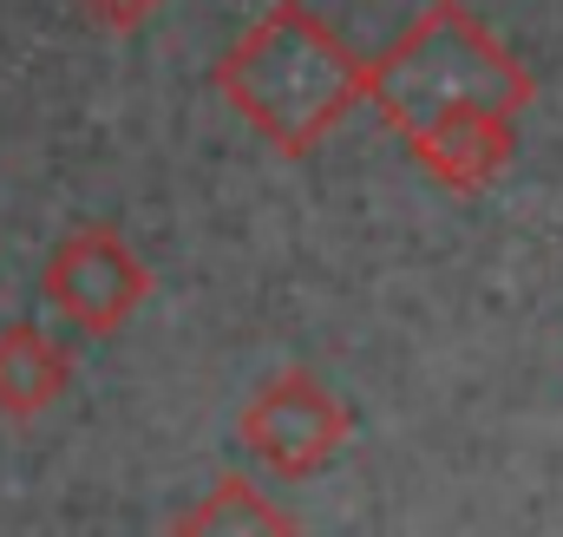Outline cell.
<instances>
[{
  "label": "cell",
  "instance_id": "cell-1",
  "mask_svg": "<svg viewBox=\"0 0 563 537\" xmlns=\"http://www.w3.org/2000/svg\"><path fill=\"white\" fill-rule=\"evenodd\" d=\"M210 86L269 151L308 157L354 106H367V59L308 0H276L223 46Z\"/></svg>",
  "mask_w": 563,
  "mask_h": 537
},
{
  "label": "cell",
  "instance_id": "cell-2",
  "mask_svg": "<svg viewBox=\"0 0 563 537\" xmlns=\"http://www.w3.org/2000/svg\"><path fill=\"white\" fill-rule=\"evenodd\" d=\"M531 99H538L531 66L465 0L420 7L407 33L380 59H367V106L400 138L459 112H525Z\"/></svg>",
  "mask_w": 563,
  "mask_h": 537
},
{
  "label": "cell",
  "instance_id": "cell-3",
  "mask_svg": "<svg viewBox=\"0 0 563 537\" xmlns=\"http://www.w3.org/2000/svg\"><path fill=\"white\" fill-rule=\"evenodd\" d=\"M236 432H243V446L256 452L263 472L295 485V479H314V472H328L341 459V446L354 439V419L308 368H288V374L263 381L250 394Z\"/></svg>",
  "mask_w": 563,
  "mask_h": 537
},
{
  "label": "cell",
  "instance_id": "cell-4",
  "mask_svg": "<svg viewBox=\"0 0 563 537\" xmlns=\"http://www.w3.org/2000/svg\"><path fill=\"white\" fill-rule=\"evenodd\" d=\"M40 288L79 335H119L151 295V268L112 223H79L53 243Z\"/></svg>",
  "mask_w": 563,
  "mask_h": 537
},
{
  "label": "cell",
  "instance_id": "cell-5",
  "mask_svg": "<svg viewBox=\"0 0 563 537\" xmlns=\"http://www.w3.org/2000/svg\"><path fill=\"white\" fill-rule=\"evenodd\" d=\"M400 144L426 177L472 197V190L498 184L505 164L518 157V112H459V119H439L426 132H407Z\"/></svg>",
  "mask_w": 563,
  "mask_h": 537
},
{
  "label": "cell",
  "instance_id": "cell-6",
  "mask_svg": "<svg viewBox=\"0 0 563 537\" xmlns=\"http://www.w3.org/2000/svg\"><path fill=\"white\" fill-rule=\"evenodd\" d=\"M66 387H73V354L46 328L33 321L0 328V413L7 419H40L46 406H59Z\"/></svg>",
  "mask_w": 563,
  "mask_h": 537
},
{
  "label": "cell",
  "instance_id": "cell-7",
  "mask_svg": "<svg viewBox=\"0 0 563 537\" xmlns=\"http://www.w3.org/2000/svg\"><path fill=\"white\" fill-rule=\"evenodd\" d=\"M164 537H301V525H295V512L276 505L256 479L223 472L203 498H190V505L170 518Z\"/></svg>",
  "mask_w": 563,
  "mask_h": 537
},
{
  "label": "cell",
  "instance_id": "cell-8",
  "mask_svg": "<svg viewBox=\"0 0 563 537\" xmlns=\"http://www.w3.org/2000/svg\"><path fill=\"white\" fill-rule=\"evenodd\" d=\"M79 7H86L106 33H132V26H144V20L164 7V0H79Z\"/></svg>",
  "mask_w": 563,
  "mask_h": 537
}]
</instances>
